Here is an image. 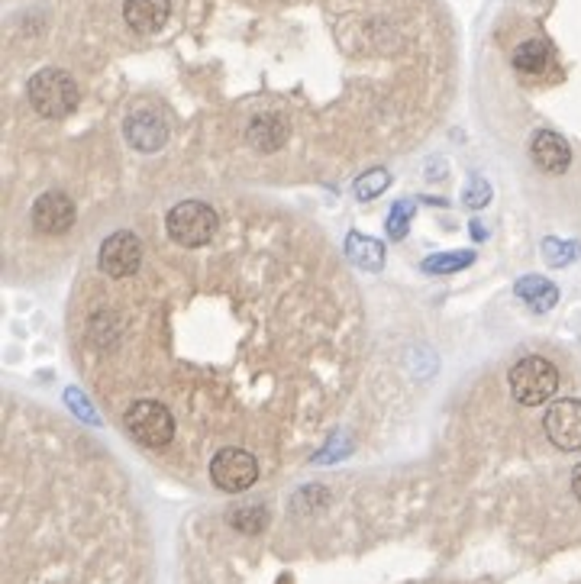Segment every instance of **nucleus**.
I'll return each mask as SVG.
<instances>
[{
  "instance_id": "9b49d317",
  "label": "nucleus",
  "mask_w": 581,
  "mask_h": 584,
  "mask_svg": "<svg viewBox=\"0 0 581 584\" xmlns=\"http://www.w3.org/2000/svg\"><path fill=\"white\" fill-rule=\"evenodd\" d=\"M171 16V0H126L123 20L133 33H159Z\"/></svg>"
},
{
  "instance_id": "a211bd4d",
  "label": "nucleus",
  "mask_w": 581,
  "mask_h": 584,
  "mask_svg": "<svg viewBox=\"0 0 581 584\" xmlns=\"http://www.w3.org/2000/svg\"><path fill=\"white\" fill-rule=\"evenodd\" d=\"M266 517L268 513L262 511V507H239V511L233 513V526L243 532H258L266 526Z\"/></svg>"
},
{
  "instance_id": "4468645a",
  "label": "nucleus",
  "mask_w": 581,
  "mask_h": 584,
  "mask_svg": "<svg viewBox=\"0 0 581 584\" xmlns=\"http://www.w3.org/2000/svg\"><path fill=\"white\" fill-rule=\"evenodd\" d=\"M346 255L365 272H378L384 265V245L372 236H362V233H349L346 239Z\"/></svg>"
},
{
  "instance_id": "2eb2a0df",
  "label": "nucleus",
  "mask_w": 581,
  "mask_h": 584,
  "mask_svg": "<svg viewBox=\"0 0 581 584\" xmlns=\"http://www.w3.org/2000/svg\"><path fill=\"white\" fill-rule=\"evenodd\" d=\"M514 65L520 68V72H527V74L546 72V65H549V45H546L543 39H527V43L517 45Z\"/></svg>"
},
{
  "instance_id": "39448f33",
  "label": "nucleus",
  "mask_w": 581,
  "mask_h": 584,
  "mask_svg": "<svg viewBox=\"0 0 581 584\" xmlns=\"http://www.w3.org/2000/svg\"><path fill=\"white\" fill-rule=\"evenodd\" d=\"M210 481L227 494L249 491L258 481V462L246 449H220L210 459Z\"/></svg>"
},
{
  "instance_id": "6ab92c4d",
  "label": "nucleus",
  "mask_w": 581,
  "mask_h": 584,
  "mask_svg": "<svg viewBox=\"0 0 581 584\" xmlns=\"http://www.w3.org/2000/svg\"><path fill=\"white\" fill-rule=\"evenodd\" d=\"M411 210H413L411 200H401L398 207L391 210V220H388V236L391 239H404L407 236V223H411V216H407V214H411Z\"/></svg>"
},
{
  "instance_id": "aec40b11",
  "label": "nucleus",
  "mask_w": 581,
  "mask_h": 584,
  "mask_svg": "<svg viewBox=\"0 0 581 584\" xmlns=\"http://www.w3.org/2000/svg\"><path fill=\"white\" fill-rule=\"evenodd\" d=\"M488 200H491V191H488V181L475 177V181H471V187L465 191V204H469V207H485Z\"/></svg>"
},
{
  "instance_id": "f257e3e1",
  "label": "nucleus",
  "mask_w": 581,
  "mask_h": 584,
  "mask_svg": "<svg viewBox=\"0 0 581 584\" xmlns=\"http://www.w3.org/2000/svg\"><path fill=\"white\" fill-rule=\"evenodd\" d=\"M82 91L74 84V78L62 68H43L30 78V104L39 117L59 120L78 107Z\"/></svg>"
},
{
  "instance_id": "412c9836",
  "label": "nucleus",
  "mask_w": 581,
  "mask_h": 584,
  "mask_svg": "<svg viewBox=\"0 0 581 584\" xmlns=\"http://www.w3.org/2000/svg\"><path fill=\"white\" fill-rule=\"evenodd\" d=\"M543 252H546V259H549L552 265H562V262H568L575 255V249H562L559 239H546Z\"/></svg>"
},
{
  "instance_id": "1a4fd4ad",
  "label": "nucleus",
  "mask_w": 581,
  "mask_h": 584,
  "mask_svg": "<svg viewBox=\"0 0 581 584\" xmlns=\"http://www.w3.org/2000/svg\"><path fill=\"white\" fill-rule=\"evenodd\" d=\"M123 133L126 142L140 152H159L169 139V123L155 110H140V113H130L123 123Z\"/></svg>"
},
{
  "instance_id": "f3484780",
  "label": "nucleus",
  "mask_w": 581,
  "mask_h": 584,
  "mask_svg": "<svg viewBox=\"0 0 581 584\" xmlns=\"http://www.w3.org/2000/svg\"><path fill=\"white\" fill-rule=\"evenodd\" d=\"M388 185H391L388 171L375 168V171H368L365 177H359V181H355V194H359V200H372V197H378V194H382Z\"/></svg>"
},
{
  "instance_id": "6e6552de",
  "label": "nucleus",
  "mask_w": 581,
  "mask_h": 584,
  "mask_svg": "<svg viewBox=\"0 0 581 584\" xmlns=\"http://www.w3.org/2000/svg\"><path fill=\"white\" fill-rule=\"evenodd\" d=\"M33 226L43 236H62L74 226V204L68 194L62 191H45L43 197L33 204Z\"/></svg>"
},
{
  "instance_id": "7ed1b4c3",
  "label": "nucleus",
  "mask_w": 581,
  "mask_h": 584,
  "mask_svg": "<svg viewBox=\"0 0 581 584\" xmlns=\"http://www.w3.org/2000/svg\"><path fill=\"white\" fill-rule=\"evenodd\" d=\"M217 210L200 204V200H184V204H175L165 216V230L169 236L175 239L178 245H188V249H198V245H207L210 239L217 236Z\"/></svg>"
},
{
  "instance_id": "f03ea898",
  "label": "nucleus",
  "mask_w": 581,
  "mask_h": 584,
  "mask_svg": "<svg viewBox=\"0 0 581 584\" xmlns=\"http://www.w3.org/2000/svg\"><path fill=\"white\" fill-rule=\"evenodd\" d=\"M508 381H510L514 400L523 404V407H539V404L552 400L556 391H559V371H556L552 362H546L543 355H527V359H520L510 369Z\"/></svg>"
},
{
  "instance_id": "4be33fe9",
  "label": "nucleus",
  "mask_w": 581,
  "mask_h": 584,
  "mask_svg": "<svg viewBox=\"0 0 581 584\" xmlns=\"http://www.w3.org/2000/svg\"><path fill=\"white\" fill-rule=\"evenodd\" d=\"M572 494H575V497H578V501H581V465H578V468H575V472H572Z\"/></svg>"
},
{
  "instance_id": "9d476101",
  "label": "nucleus",
  "mask_w": 581,
  "mask_h": 584,
  "mask_svg": "<svg viewBox=\"0 0 581 584\" xmlns=\"http://www.w3.org/2000/svg\"><path fill=\"white\" fill-rule=\"evenodd\" d=\"M530 156H533V162H537L543 171H549V175H562V171H568V165H572V148H568V142L562 139L559 133H552V129H539V133L533 136Z\"/></svg>"
},
{
  "instance_id": "f8f14e48",
  "label": "nucleus",
  "mask_w": 581,
  "mask_h": 584,
  "mask_svg": "<svg viewBox=\"0 0 581 584\" xmlns=\"http://www.w3.org/2000/svg\"><path fill=\"white\" fill-rule=\"evenodd\" d=\"M249 139H252V146L262 148V152H275V148L285 146V139H287V123L278 117V113H262V117L252 120Z\"/></svg>"
},
{
  "instance_id": "dca6fc26",
  "label": "nucleus",
  "mask_w": 581,
  "mask_h": 584,
  "mask_svg": "<svg viewBox=\"0 0 581 584\" xmlns=\"http://www.w3.org/2000/svg\"><path fill=\"white\" fill-rule=\"evenodd\" d=\"M471 262H475V252H442V255H430L423 262V272L449 274V272H459V268H469Z\"/></svg>"
},
{
  "instance_id": "423d86ee",
  "label": "nucleus",
  "mask_w": 581,
  "mask_h": 584,
  "mask_svg": "<svg viewBox=\"0 0 581 584\" xmlns=\"http://www.w3.org/2000/svg\"><path fill=\"white\" fill-rule=\"evenodd\" d=\"M97 265L107 278H133L136 272L142 268V243L136 233L130 230H120L113 236L103 239L101 252H97Z\"/></svg>"
},
{
  "instance_id": "ddd939ff",
  "label": "nucleus",
  "mask_w": 581,
  "mask_h": 584,
  "mask_svg": "<svg viewBox=\"0 0 581 584\" xmlns=\"http://www.w3.org/2000/svg\"><path fill=\"white\" fill-rule=\"evenodd\" d=\"M517 294H520V301L530 303V311L537 313L552 311L556 301H559V288L552 282H546V278H539V274H530V278L517 282Z\"/></svg>"
},
{
  "instance_id": "0eeeda50",
  "label": "nucleus",
  "mask_w": 581,
  "mask_h": 584,
  "mask_svg": "<svg viewBox=\"0 0 581 584\" xmlns=\"http://www.w3.org/2000/svg\"><path fill=\"white\" fill-rule=\"evenodd\" d=\"M546 436L556 449L578 452L581 449V400L562 397L546 410Z\"/></svg>"
},
{
  "instance_id": "20e7f679",
  "label": "nucleus",
  "mask_w": 581,
  "mask_h": 584,
  "mask_svg": "<svg viewBox=\"0 0 581 584\" xmlns=\"http://www.w3.org/2000/svg\"><path fill=\"white\" fill-rule=\"evenodd\" d=\"M123 420L130 436L146 449H165L175 439V416L162 400H136Z\"/></svg>"
}]
</instances>
